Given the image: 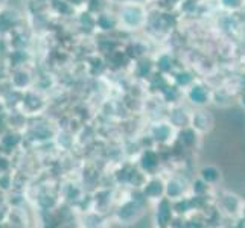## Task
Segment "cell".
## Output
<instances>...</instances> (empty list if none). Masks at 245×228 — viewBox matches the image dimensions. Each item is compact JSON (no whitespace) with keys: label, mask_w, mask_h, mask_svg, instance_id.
Segmentation results:
<instances>
[{"label":"cell","mask_w":245,"mask_h":228,"mask_svg":"<svg viewBox=\"0 0 245 228\" xmlns=\"http://www.w3.org/2000/svg\"><path fill=\"white\" fill-rule=\"evenodd\" d=\"M186 141L192 143V133H186Z\"/></svg>","instance_id":"cell-20"},{"label":"cell","mask_w":245,"mask_h":228,"mask_svg":"<svg viewBox=\"0 0 245 228\" xmlns=\"http://www.w3.org/2000/svg\"><path fill=\"white\" fill-rule=\"evenodd\" d=\"M174 120H175L177 123H183V122H184V116H183V117H178V111H175V113H174Z\"/></svg>","instance_id":"cell-16"},{"label":"cell","mask_w":245,"mask_h":228,"mask_svg":"<svg viewBox=\"0 0 245 228\" xmlns=\"http://www.w3.org/2000/svg\"><path fill=\"white\" fill-rule=\"evenodd\" d=\"M136 213V205L134 204H128V205H125L122 210L119 211V215H121V218L123 219H128L129 216H132Z\"/></svg>","instance_id":"cell-2"},{"label":"cell","mask_w":245,"mask_h":228,"mask_svg":"<svg viewBox=\"0 0 245 228\" xmlns=\"http://www.w3.org/2000/svg\"><path fill=\"white\" fill-rule=\"evenodd\" d=\"M58 9H61V11H67V6H66V5H58Z\"/></svg>","instance_id":"cell-22"},{"label":"cell","mask_w":245,"mask_h":228,"mask_svg":"<svg viewBox=\"0 0 245 228\" xmlns=\"http://www.w3.org/2000/svg\"><path fill=\"white\" fill-rule=\"evenodd\" d=\"M99 23H101V26L105 28V29H110V28H113V24H114V21H113L111 18H108V17H101Z\"/></svg>","instance_id":"cell-7"},{"label":"cell","mask_w":245,"mask_h":228,"mask_svg":"<svg viewBox=\"0 0 245 228\" xmlns=\"http://www.w3.org/2000/svg\"><path fill=\"white\" fill-rule=\"evenodd\" d=\"M125 18L129 23H137L139 21V11L137 9H126L125 11Z\"/></svg>","instance_id":"cell-3"},{"label":"cell","mask_w":245,"mask_h":228,"mask_svg":"<svg viewBox=\"0 0 245 228\" xmlns=\"http://www.w3.org/2000/svg\"><path fill=\"white\" fill-rule=\"evenodd\" d=\"M204 177L207 178V180H215V178H216V172H215L213 169H205Z\"/></svg>","instance_id":"cell-11"},{"label":"cell","mask_w":245,"mask_h":228,"mask_svg":"<svg viewBox=\"0 0 245 228\" xmlns=\"http://www.w3.org/2000/svg\"><path fill=\"white\" fill-rule=\"evenodd\" d=\"M82 23H84V24H85V23H87V26H88V28H90V26H91V24H93V23H91V20H90V17H88V15H82Z\"/></svg>","instance_id":"cell-17"},{"label":"cell","mask_w":245,"mask_h":228,"mask_svg":"<svg viewBox=\"0 0 245 228\" xmlns=\"http://www.w3.org/2000/svg\"><path fill=\"white\" fill-rule=\"evenodd\" d=\"M148 70H149V64H148V62H142L139 73H140V75H145V73H148Z\"/></svg>","instance_id":"cell-13"},{"label":"cell","mask_w":245,"mask_h":228,"mask_svg":"<svg viewBox=\"0 0 245 228\" xmlns=\"http://www.w3.org/2000/svg\"><path fill=\"white\" fill-rule=\"evenodd\" d=\"M6 167H8V163H6V160H5V158H0V169H3V170H5Z\"/></svg>","instance_id":"cell-19"},{"label":"cell","mask_w":245,"mask_h":228,"mask_svg":"<svg viewBox=\"0 0 245 228\" xmlns=\"http://www.w3.org/2000/svg\"><path fill=\"white\" fill-rule=\"evenodd\" d=\"M15 82H17L18 85H23V84H26V82H28V78H26V75H21V73H20V75H17V76H15Z\"/></svg>","instance_id":"cell-12"},{"label":"cell","mask_w":245,"mask_h":228,"mask_svg":"<svg viewBox=\"0 0 245 228\" xmlns=\"http://www.w3.org/2000/svg\"><path fill=\"white\" fill-rule=\"evenodd\" d=\"M225 2H227V3H228V2H230V0H225ZM233 2H238V0H233Z\"/></svg>","instance_id":"cell-24"},{"label":"cell","mask_w":245,"mask_h":228,"mask_svg":"<svg viewBox=\"0 0 245 228\" xmlns=\"http://www.w3.org/2000/svg\"><path fill=\"white\" fill-rule=\"evenodd\" d=\"M155 161H157V158H155V155L152 154V152H148L145 157H143V167H152L154 164H155Z\"/></svg>","instance_id":"cell-4"},{"label":"cell","mask_w":245,"mask_h":228,"mask_svg":"<svg viewBox=\"0 0 245 228\" xmlns=\"http://www.w3.org/2000/svg\"><path fill=\"white\" fill-rule=\"evenodd\" d=\"M167 61H169L167 58H163V59H162V62H160V67H162L163 70H167V69H169V65H167Z\"/></svg>","instance_id":"cell-18"},{"label":"cell","mask_w":245,"mask_h":228,"mask_svg":"<svg viewBox=\"0 0 245 228\" xmlns=\"http://www.w3.org/2000/svg\"><path fill=\"white\" fill-rule=\"evenodd\" d=\"M18 141V137L17 136H8L5 138V144L6 146H12V144H15Z\"/></svg>","instance_id":"cell-9"},{"label":"cell","mask_w":245,"mask_h":228,"mask_svg":"<svg viewBox=\"0 0 245 228\" xmlns=\"http://www.w3.org/2000/svg\"><path fill=\"white\" fill-rule=\"evenodd\" d=\"M192 99L193 100H197V102H203L204 100V93L201 88H195V90L192 91Z\"/></svg>","instance_id":"cell-6"},{"label":"cell","mask_w":245,"mask_h":228,"mask_svg":"<svg viewBox=\"0 0 245 228\" xmlns=\"http://www.w3.org/2000/svg\"><path fill=\"white\" fill-rule=\"evenodd\" d=\"M189 79H190V78H189V75H180V76H178V81H180L181 84L189 82Z\"/></svg>","instance_id":"cell-15"},{"label":"cell","mask_w":245,"mask_h":228,"mask_svg":"<svg viewBox=\"0 0 245 228\" xmlns=\"http://www.w3.org/2000/svg\"><path fill=\"white\" fill-rule=\"evenodd\" d=\"M114 59H116V62H121V59H122V55H116V58H114Z\"/></svg>","instance_id":"cell-23"},{"label":"cell","mask_w":245,"mask_h":228,"mask_svg":"<svg viewBox=\"0 0 245 228\" xmlns=\"http://www.w3.org/2000/svg\"><path fill=\"white\" fill-rule=\"evenodd\" d=\"M155 136H157V138H160V140L166 138V136H167V128H157V129H155Z\"/></svg>","instance_id":"cell-8"},{"label":"cell","mask_w":245,"mask_h":228,"mask_svg":"<svg viewBox=\"0 0 245 228\" xmlns=\"http://www.w3.org/2000/svg\"><path fill=\"white\" fill-rule=\"evenodd\" d=\"M129 180H131L132 182H137V184H139V182H140V177H139V174H137V172H132V174H131V177H129Z\"/></svg>","instance_id":"cell-14"},{"label":"cell","mask_w":245,"mask_h":228,"mask_svg":"<svg viewBox=\"0 0 245 228\" xmlns=\"http://www.w3.org/2000/svg\"><path fill=\"white\" fill-rule=\"evenodd\" d=\"M169 218H170L169 205H167L166 201H163V202H162V207H160V210H159V222H160V224H166V222L169 221Z\"/></svg>","instance_id":"cell-1"},{"label":"cell","mask_w":245,"mask_h":228,"mask_svg":"<svg viewBox=\"0 0 245 228\" xmlns=\"http://www.w3.org/2000/svg\"><path fill=\"white\" fill-rule=\"evenodd\" d=\"M162 192V185L160 182H151L146 187V195H159Z\"/></svg>","instance_id":"cell-5"},{"label":"cell","mask_w":245,"mask_h":228,"mask_svg":"<svg viewBox=\"0 0 245 228\" xmlns=\"http://www.w3.org/2000/svg\"><path fill=\"white\" fill-rule=\"evenodd\" d=\"M178 192H180L178 184H177V182H170V184H169V195H177Z\"/></svg>","instance_id":"cell-10"},{"label":"cell","mask_w":245,"mask_h":228,"mask_svg":"<svg viewBox=\"0 0 245 228\" xmlns=\"http://www.w3.org/2000/svg\"><path fill=\"white\" fill-rule=\"evenodd\" d=\"M0 182H2V187H8V178H6V177H3Z\"/></svg>","instance_id":"cell-21"}]
</instances>
